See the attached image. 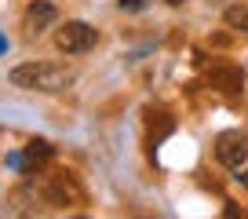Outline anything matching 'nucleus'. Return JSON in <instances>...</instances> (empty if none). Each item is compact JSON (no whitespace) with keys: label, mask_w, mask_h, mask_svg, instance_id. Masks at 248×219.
Returning <instances> with one entry per match:
<instances>
[{"label":"nucleus","mask_w":248,"mask_h":219,"mask_svg":"<svg viewBox=\"0 0 248 219\" xmlns=\"http://www.w3.org/2000/svg\"><path fill=\"white\" fill-rule=\"evenodd\" d=\"M11 84L15 88H26V92H66L73 84V70L66 66H51V63H22L11 70Z\"/></svg>","instance_id":"1"},{"label":"nucleus","mask_w":248,"mask_h":219,"mask_svg":"<svg viewBox=\"0 0 248 219\" xmlns=\"http://www.w3.org/2000/svg\"><path fill=\"white\" fill-rule=\"evenodd\" d=\"M95 40H99V33H95L88 22H66V26H59V33H55V44H59V51H66V55L92 51Z\"/></svg>","instance_id":"2"},{"label":"nucleus","mask_w":248,"mask_h":219,"mask_svg":"<svg viewBox=\"0 0 248 219\" xmlns=\"http://www.w3.org/2000/svg\"><path fill=\"white\" fill-rule=\"evenodd\" d=\"M216 157L226 168H241L248 161V135L245 132H223L216 139Z\"/></svg>","instance_id":"3"},{"label":"nucleus","mask_w":248,"mask_h":219,"mask_svg":"<svg viewBox=\"0 0 248 219\" xmlns=\"http://www.w3.org/2000/svg\"><path fill=\"white\" fill-rule=\"evenodd\" d=\"M51 154H55V146L47 139H33L30 146L22 150V154H8V168H15V172H26L30 175L33 168H40L44 161H51Z\"/></svg>","instance_id":"4"},{"label":"nucleus","mask_w":248,"mask_h":219,"mask_svg":"<svg viewBox=\"0 0 248 219\" xmlns=\"http://www.w3.org/2000/svg\"><path fill=\"white\" fill-rule=\"evenodd\" d=\"M208 84L219 88V92H226V95H237L241 88H245V73H241L237 66H216V70L208 73Z\"/></svg>","instance_id":"5"},{"label":"nucleus","mask_w":248,"mask_h":219,"mask_svg":"<svg viewBox=\"0 0 248 219\" xmlns=\"http://www.w3.org/2000/svg\"><path fill=\"white\" fill-rule=\"evenodd\" d=\"M51 22H55V8L47 0H33L30 11H26V26L37 33V30H44V26H51Z\"/></svg>","instance_id":"6"},{"label":"nucleus","mask_w":248,"mask_h":219,"mask_svg":"<svg viewBox=\"0 0 248 219\" xmlns=\"http://www.w3.org/2000/svg\"><path fill=\"white\" fill-rule=\"evenodd\" d=\"M226 22H230L233 30L248 33V8H230V11H226Z\"/></svg>","instance_id":"7"},{"label":"nucleus","mask_w":248,"mask_h":219,"mask_svg":"<svg viewBox=\"0 0 248 219\" xmlns=\"http://www.w3.org/2000/svg\"><path fill=\"white\" fill-rule=\"evenodd\" d=\"M124 11H142V0H121Z\"/></svg>","instance_id":"8"},{"label":"nucleus","mask_w":248,"mask_h":219,"mask_svg":"<svg viewBox=\"0 0 248 219\" xmlns=\"http://www.w3.org/2000/svg\"><path fill=\"white\" fill-rule=\"evenodd\" d=\"M237 172H241V168H237ZM237 179H241V187H245V190H248V168H245V172H241V175H237Z\"/></svg>","instance_id":"9"},{"label":"nucleus","mask_w":248,"mask_h":219,"mask_svg":"<svg viewBox=\"0 0 248 219\" xmlns=\"http://www.w3.org/2000/svg\"><path fill=\"white\" fill-rule=\"evenodd\" d=\"M0 55H8V37L0 33Z\"/></svg>","instance_id":"10"},{"label":"nucleus","mask_w":248,"mask_h":219,"mask_svg":"<svg viewBox=\"0 0 248 219\" xmlns=\"http://www.w3.org/2000/svg\"><path fill=\"white\" fill-rule=\"evenodd\" d=\"M164 4H186V0H164Z\"/></svg>","instance_id":"11"}]
</instances>
